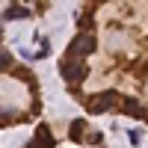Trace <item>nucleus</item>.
I'll use <instances>...</instances> for the list:
<instances>
[{
  "instance_id": "obj_1",
  "label": "nucleus",
  "mask_w": 148,
  "mask_h": 148,
  "mask_svg": "<svg viewBox=\"0 0 148 148\" xmlns=\"http://www.w3.org/2000/svg\"><path fill=\"white\" fill-rule=\"evenodd\" d=\"M119 101V92H101V95H92L89 104H86V110L89 113H107V110H113V104Z\"/></svg>"
},
{
  "instance_id": "obj_2",
  "label": "nucleus",
  "mask_w": 148,
  "mask_h": 148,
  "mask_svg": "<svg viewBox=\"0 0 148 148\" xmlns=\"http://www.w3.org/2000/svg\"><path fill=\"white\" fill-rule=\"evenodd\" d=\"M95 51V36L92 33H83V36H77V39L71 42V47H68V56H77V59H83V56H89Z\"/></svg>"
},
{
  "instance_id": "obj_3",
  "label": "nucleus",
  "mask_w": 148,
  "mask_h": 148,
  "mask_svg": "<svg viewBox=\"0 0 148 148\" xmlns=\"http://www.w3.org/2000/svg\"><path fill=\"white\" fill-rule=\"evenodd\" d=\"M62 77L68 83H80L86 77V65L77 62V56H71V62H62Z\"/></svg>"
},
{
  "instance_id": "obj_4",
  "label": "nucleus",
  "mask_w": 148,
  "mask_h": 148,
  "mask_svg": "<svg viewBox=\"0 0 148 148\" xmlns=\"http://www.w3.org/2000/svg\"><path fill=\"white\" fill-rule=\"evenodd\" d=\"M27 148H53V136H51V130H47V125H39L36 142H30Z\"/></svg>"
},
{
  "instance_id": "obj_5",
  "label": "nucleus",
  "mask_w": 148,
  "mask_h": 148,
  "mask_svg": "<svg viewBox=\"0 0 148 148\" xmlns=\"http://www.w3.org/2000/svg\"><path fill=\"white\" fill-rule=\"evenodd\" d=\"M121 110H125L127 116H136V119H145L148 116L145 107H139V101H133V98H125V101H121Z\"/></svg>"
},
{
  "instance_id": "obj_6",
  "label": "nucleus",
  "mask_w": 148,
  "mask_h": 148,
  "mask_svg": "<svg viewBox=\"0 0 148 148\" xmlns=\"http://www.w3.org/2000/svg\"><path fill=\"white\" fill-rule=\"evenodd\" d=\"M18 18H30V9H24V6H9V9H6V21H18Z\"/></svg>"
},
{
  "instance_id": "obj_7",
  "label": "nucleus",
  "mask_w": 148,
  "mask_h": 148,
  "mask_svg": "<svg viewBox=\"0 0 148 148\" xmlns=\"http://www.w3.org/2000/svg\"><path fill=\"white\" fill-rule=\"evenodd\" d=\"M83 127H86L83 121H74L71 130H68V136H71V139H83Z\"/></svg>"
},
{
  "instance_id": "obj_8",
  "label": "nucleus",
  "mask_w": 148,
  "mask_h": 148,
  "mask_svg": "<svg viewBox=\"0 0 148 148\" xmlns=\"http://www.w3.org/2000/svg\"><path fill=\"white\" fill-rule=\"evenodd\" d=\"M12 65V56L6 53V51H0V71H3V68H9Z\"/></svg>"
}]
</instances>
